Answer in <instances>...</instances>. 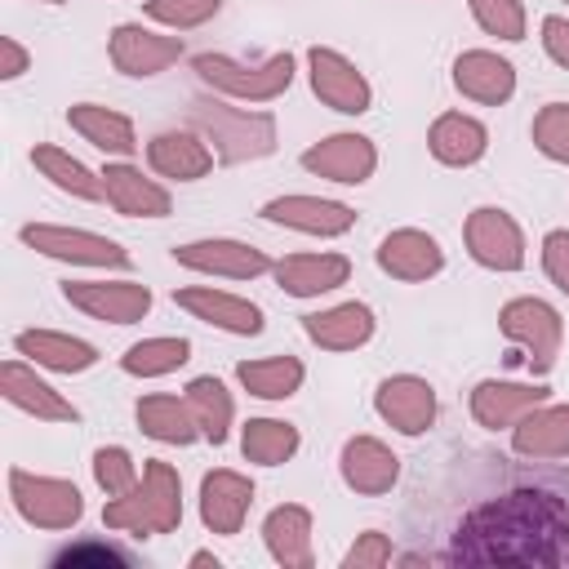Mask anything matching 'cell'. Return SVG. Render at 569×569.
Returning <instances> with one entry per match:
<instances>
[{
	"label": "cell",
	"instance_id": "6da1fadb",
	"mask_svg": "<svg viewBox=\"0 0 569 569\" xmlns=\"http://www.w3.org/2000/svg\"><path fill=\"white\" fill-rule=\"evenodd\" d=\"M453 565H569V507L547 489H507L471 507L449 542Z\"/></svg>",
	"mask_w": 569,
	"mask_h": 569
},
{
	"label": "cell",
	"instance_id": "7a4b0ae2",
	"mask_svg": "<svg viewBox=\"0 0 569 569\" xmlns=\"http://www.w3.org/2000/svg\"><path fill=\"white\" fill-rule=\"evenodd\" d=\"M102 525L129 538H156V533H173L182 525V476L173 462L147 458L142 476L129 493L107 498L102 507Z\"/></svg>",
	"mask_w": 569,
	"mask_h": 569
},
{
	"label": "cell",
	"instance_id": "3957f363",
	"mask_svg": "<svg viewBox=\"0 0 569 569\" xmlns=\"http://www.w3.org/2000/svg\"><path fill=\"white\" fill-rule=\"evenodd\" d=\"M191 129L204 133L218 164H249L276 151V116L258 107H231L218 98L191 102Z\"/></svg>",
	"mask_w": 569,
	"mask_h": 569
},
{
	"label": "cell",
	"instance_id": "277c9868",
	"mask_svg": "<svg viewBox=\"0 0 569 569\" xmlns=\"http://www.w3.org/2000/svg\"><path fill=\"white\" fill-rule=\"evenodd\" d=\"M191 71L200 76V84H209L213 93L231 102H276L293 84V53L280 49L262 62H240L227 53H196Z\"/></svg>",
	"mask_w": 569,
	"mask_h": 569
},
{
	"label": "cell",
	"instance_id": "5b68a950",
	"mask_svg": "<svg viewBox=\"0 0 569 569\" xmlns=\"http://www.w3.org/2000/svg\"><path fill=\"white\" fill-rule=\"evenodd\" d=\"M498 329H502L507 342H516L525 351V365H529L533 378H547L556 369L560 347H565V320H560V311L547 298L525 293V298L502 302Z\"/></svg>",
	"mask_w": 569,
	"mask_h": 569
},
{
	"label": "cell",
	"instance_id": "8992f818",
	"mask_svg": "<svg viewBox=\"0 0 569 569\" xmlns=\"http://www.w3.org/2000/svg\"><path fill=\"white\" fill-rule=\"evenodd\" d=\"M9 502L31 529H49V533L76 529L80 516H84V498L71 480L40 476V471H27V467H9Z\"/></svg>",
	"mask_w": 569,
	"mask_h": 569
},
{
	"label": "cell",
	"instance_id": "52a82bcc",
	"mask_svg": "<svg viewBox=\"0 0 569 569\" xmlns=\"http://www.w3.org/2000/svg\"><path fill=\"white\" fill-rule=\"evenodd\" d=\"M18 240L53 262H71V267H107V271H124L129 267V249L111 236L84 231V227H62V222H27L18 231Z\"/></svg>",
	"mask_w": 569,
	"mask_h": 569
},
{
	"label": "cell",
	"instance_id": "ba28073f",
	"mask_svg": "<svg viewBox=\"0 0 569 569\" xmlns=\"http://www.w3.org/2000/svg\"><path fill=\"white\" fill-rule=\"evenodd\" d=\"M307 80H311V93L338 116H365L373 107L369 76L347 53H338L329 44H311L307 49Z\"/></svg>",
	"mask_w": 569,
	"mask_h": 569
},
{
	"label": "cell",
	"instance_id": "9c48e42d",
	"mask_svg": "<svg viewBox=\"0 0 569 569\" xmlns=\"http://www.w3.org/2000/svg\"><path fill=\"white\" fill-rule=\"evenodd\" d=\"M462 244H467L471 262H480L485 271H520L525 267V231L498 204H480L467 213Z\"/></svg>",
	"mask_w": 569,
	"mask_h": 569
},
{
	"label": "cell",
	"instance_id": "30bf717a",
	"mask_svg": "<svg viewBox=\"0 0 569 569\" xmlns=\"http://www.w3.org/2000/svg\"><path fill=\"white\" fill-rule=\"evenodd\" d=\"M182 36H160L142 22H120L111 27L107 36V58L120 76H133V80H147V76H160L169 71L178 58H182Z\"/></svg>",
	"mask_w": 569,
	"mask_h": 569
},
{
	"label": "cell",
	"instance_id": "8fae6325",
	"mask_svg": "<svg viewBox=\"0 0 569 569\" xmlns=\"http://www.w3.org/2000/svg\"><path fill=\"white\" fill-rule=\"evenodd\" d=\"M173 262L200 276H222V280H258L262 271L276 267L258 244H244L231 236H204V240L173 244Z\"/></svg>",
	"mask_w": 569,
	"mask_h": 569
},
{
	"label": "cell",
	"instance_id": "7c38bea8",
	"mask_svg": "<svg viewBox=\"0 0 569 569\" xmlns=\"http://www.w3.org/2000/svg\"><path fill=\"white\" fill-rule=\"evenodd\" d=\"M271 227H289V231H302V236H320V240H333V236H347L356 227V209L347 200H329V196H307V191H289V196H276L258 209Z\"/></svg>",
	"mask_w": 569,
	"mask_h": 569
},
{
	"label": "cell",
	"instance_id": "4fadbf2b",
	"mask_svg": "<svg viewBox=\"0 0 569 569\" xmlns=\"http://www.w3.org/2000/svg\"><path fill=\"white\" fill-rule=\"evenodd\" d=\"M62 298L102 325H138L151 311V289L142 280H67Z\"/></svg>",
	"mask_w": 569,
	"mask_h": 569
},
{
	"label": "cell",
	"instance_id": "5bb4252c",
	"mask_svg": "<svg viewBox=\"0 0 569 569\" xmlns=\"http://www.w3.org/2000/svg\"><path fill=\"white\" fill-rule=\"evenodd\" d=\"M302 169L316 173V178L342 182V187H360L378 169V147H373V138L342 129V133H329V138L311 142L302 151Z\"/></svg>",
	"mask_w": 569,
	"mask_h": 569
},
{
	"label": "cell",
	"instance_id": "9a60e30c",
	"mask_svg": "<svg viewBox=\"0 0 569 569\" xmlns=\"http://www.w3.org/2000/svg\"><path fill=\"white\" fill-rule=\"evenodd\" d=\"M542 400H551V387L542 382H511V378H480L467 396L471 418L485 431H511L529 409H538Z\"/></svg>",
	"mask_w": 569,
	"mask_h": 569
},
{
	"label": "cell",
	"instance_id": "2e32d148",
	"mask_svg": "<svg viewBox=\"0 0 569 569\" xmlns=\"http://www.w3.org/2000/svg\"><path fill=\"white\" fill-rule=\"evenodd\" d=\"M373 413L400 436H422L436 422V387L418 373H391L373 391Z\"/></svg>",
	"mask_w": 569,
	"mask_h": 569
},
{
	"label": "cell",
	"instance_id": "e0dca14e",
	"mask_svg": "<svg viewBox=\"0 0 569 569\" xmlns=\"http://www.w3.org/2000/svg\"><path fill=\"white\" fill-rule=\"evenodd\" d=\"M253 507V480L236 467H213L200 480V525L218 538H236Z\"/></svg>",
	"mask_w": 569,
	"mask_h": 569
},
{
	"label": "cell",
	"instance_id": "ac0fdd59",
	"mask_svg": "<svg viewBox=\"0 0 569 569\" xmlns=\"http://www.w3.org/2000/svg\"><path fill=\"white\" fill-rule=\"evenodd\" d=\"M378 267L391 276V280H405V284H422L431 276L445 271V249L431 231L422 227H396L378 240Z\"/></svg>",
	"mask_w": 569,
	"mask_h": 569
},
{
	"label": "cell",
	"instance_id": "d6986e66",
	"mask_svg": "<svg viewBox=\"0 0 569 569\" xmlns=\"http://www.w3.org/2000/svg\"><path fill=\"white\" fill-rule=\"evenodd\" d=\"M173 302L182 311H191L196 320L222 329V333H236V338H258L262 333V307L240 298V293H227V289H213V284H187V289H173Z\"/></svg>",
	"mask_w": 569,
	"mask_h": 569
},
{
	"label": "cell",
	"instance_id": "ffe728a7",
	"mask_svg": "<svg viewBox=\"0 0 569 569\" xmlns=\"http://www.w3.org/2000/svg\"><path fill=\"white\" fill-rule=\"evenodd\" d=\"M0 391H4V400L13 409H22V413H31L40 422H80V409L58 387H49L36 373V365L22 360V356H13V360L0 365Z\"/></svg>",
	"mask_w": 569,
	"mask_h": 569
},
{
	"label": "cell",
	"instance_id": "44dd1931",
	"mask_svg": "<svg viewBox=\"0 0 569 569\" xmlns=\"http://www.w3.org/2000/svg\"><path fill=\"white\" fill-rule=\"evenodd\" d=\"M338 476L351 493H365V498H378V493H391L396 480H400V458L391 453L387 440L378 436H351L342 440V453H338Z\"/></svg>",
	"mask_w": 569,
	"mask_h": 569
},
{
	"label": "cell",
	"instance_id": "7402d4cb",
	"mask_svg": "<svg viewBox=\"0 0 569 569\" xmlns=\"http://www.w3.org/2000/svg\"><path fill=\"white\" fill-rule=\"evenodd\" d=\"M102 200L124 218H169V209H173L169 187H160L129 160H111L102 169Z\"/></svg>",
	"mask_w": 569,
	"mask_h": 569
},
{
	"label": "cell",
	"instance_id": "603a6c76",
	"mask_svg": "<svg viewBox=\"0 0 569 569\" xmlns=\"http://www.w3.org/2000/svg\"><path fill=\"white\" fill-rule=\"evenodd\" d=\"M453 89L480 107H502L516 93V67L493 49H462L453 58Z\"/></svg>",
	"mask_w": 569,
	"mask_h": 569
},
{
	"label": "cell",
	"instance_id": "cb8c5ba5",
	"mask_svg": "<svg viewBox=\"0 0 569 569\" xmlns=\"http://www.w3.org/2000/svg\"><path fill=\"white\" fill-rule=\"evenodd\" d=\"M213 147L204 142V133L196 129H160L151 142H147V164L151 173L169 178V182H196L213 169Z\"/></svg>",
	"mask_w": 569,
	"mask_h": 569
},
{
	"label": "cell",
	"instance_id": "d4e9b609",
	"mask_svg": "<svg viewBox=\"0 0 569 569\" xmlns=\"http://www.w3.org/2000/svg\"><path fill=\"white\" fill-rule=\"evenodd\" d=\"M276 284L289 293V298H320V293H333L338 284L351 280V258L347 253H289L271 267Z\"/></svg>",
	"mask_w": 569,
	"mask_h": 569
},
{
	"label": "cell",
	"instance_id": "484cf974",
	"mask_svg": "<svg viewBox=\"0 0 569 569\" xmlns=\"http://www.w3.org/2000/svg\"><path fill=\"white\" fill-rule=\"evenodd\" d=\"M373 329H378L373 307H369V302H356V298L302 316V333H307L316 347H325V351H356V347H365V342L373 338Z\"/></svg>",
	"mask_w": 569,
	"mask_h": 569
},
{
	"label": "cell",
	"instance_id": "4316f807",
	"mask_svg": "<svg viewBox=\"0 0 569 569\" xmlns=\"http://www.w3.org/2000/svg\"><path fill=\"white\" fill-rule=\"evenodd\" d=\"M511 449L533 462L569 458V405L565 400H542L511 427Z\"/></svg>",
	"mask_w": 569,
	"mask_h": 569
},
{
	"label": "cell",
	"instance_id": "83f0119b",
	"mask_svg": "<svg viewBox=\"0 0 569 569\" xmlns=\"http://www.w3.org/2000/svg\"><path fill=\"white\" fill-rule=\"evenodd\" d=\"M13 351L22 360H31L36 369L49 373H84L98 365V347L76 338V333H58V329H22L13 338Z\"/></svg>",
	"mask_w": 569,
	"mask_h": 569
},
{
	"label": "cell",
	"instance_id": "f1b7e54d",
	"mask_svg": "<svg viewBox=\"0 0 569 569\" xmlns=\"http://www.w3.org/2000/svg\"><path fill=\"white\" fill-rule=\"evenodd\" d=\"M262 547L284 569H311L316 565V551H311V511L302 502L271 507L267 520H262Z\"/></svg>",
	"mask_w": 569,
	"mask_h": 569
},
{
	"label": "cell",
	"instance_id": "f546056e",
	"mask_svg": "<svg viewBox=\"0 0 569 569\" xmlns=\"http://www.w3.org/2000/svg\"><path fill=\"white\" fill-rule=\"evenodd\" d=\"M427 151H431L440 164H449V169H467V164L485 160V151H489V129H485L476 116H467V111H445V116H436L431 129H427Z\"/></svg>",
	"mask_w": 569,
	"mask_h": 569
},
{
	"label": "cell",
	"instance_id": "4dcf8cb0",
	"mask_svg": "<svg viewBox=\"0 0 569 569\" xmlns=\"http://www.w3.org/2000/svg\"><path fill=\"white\" fill-rule=\"evenodd\" d=\"M67 124L84 138V142H93L98 151H107V156H133L138 151V129H133V120L124 116V111H116V107H102V102H71L67 107Z\"/></svg>",
	"mask_w": 569,
	"mask_h": 569
},
{
	"label": "cell",
	"instance_id": "1f68e13d",
	"mask_svg": "<svg viewBox=\"0 0 569 569\" xmlns=\"http://www.w3.org/2000/svg\"><path fill=\"white\" fill-rule=\"evenodd\" d=\"M133 418H138V431L147 440H156V445H191V440H200V427H196V413H191L187 396H169V391L138 396Z\"/></svg>",
	"mask_w": 569,
	"mask_h": 569
},
{
	"label": "cell",
	"instance_id": "d6a6232c",
	"mask_svg": "<svg viewBox=\"0 0 569 569\" xmlns=\"http://www.w3.org/2000/svg\"><path fill=\"white\" fill-rule=\"evenodd\" d=\"M31 164L40 178H49L62 196H76V200H102V173H93L84 160H76L71 151L53 147V142H36L31 147Z\"/></svg>",
	"mask_w": 569,
	"mask_h": 569
},
{
	"label": "cell",
	"instance_id": "836d02e7",
	"mask_svg": "<svg viewBox=\"0 0 569 569\" xmlns=\"http://www.w3.org/2000/svg\"><path fill=\"white\" fill-rule=\"evenodd\" d=\"M182 396H187V405H191V413H196L200 440H209V445H227L231 422H236V400H231V391L222 387V378L200 373V378L187 382Z\"/></svg>",
	"mask_w": 569,
	"mask_h": 569
},
{
	"label": "cell",
	"instance_id": "e575fe53",
	"mask_svg": "<svg viewBox=\"0 0 569 569\" xmlns=\"http://www.w3.org/2000/svg\"><path fill=\"white\" fill-rule=\"evenodd\" d=\"M307 369L298 356H262V360H240L236 365V382L258 396V400H289L298 396Z\"/></svg>",
	"mask_w": 569,
	"mask_h": 569
},
{
	"label": "cell",
	"instance_id": "d590c367",
	"mask_svg": "<svg viewBox=\"0 0 569 569\" xmlns=\"http://www.w3.org/2000/svg\"><path fill=\"white\" fill-rule=\"evenodd\" d=\"M302 449V431L284 418H249L240 427V453L253 467H280Z\"/></svg>",
	"mask_w": 569,
	"mask_h": 569
},
{
	"label": "cell",
	"instance_id": "8d00e7d4",
	"mask_svg": "<svg viewBox=\"0 0 569 569\" xmlns=\"http://www.w3.org/2000/svg\"><path fill=\"white\" fill-rule=\"evenodd\" d=\"M187 360H191V342L178 338V333H160V338L133 342V347L120 356V369H124L129 378H164V373H178Z\"/></svg>",
	"mask_w": 569,
	"mask_h": 569
},
{
	"label": "cell",
	"instance_id": "74e56055",
	"mask_svg": "<svg viewBox=\"0 0 569 569\" xmlns=\"http://www.w3.org/2000/svg\"><path fill=\"white\" fill-rule=\"evenodd\" d=\"M467 9L476 18V27L485 36H493V40H511L516 44L529 31V13H525L520 0H467Z\"/></svg>",
	"mask_w": 569,
	"mask_h": 569
},
{
	"label": "cell",
	"instance_id": "f35d334b",
	"mask_svg": "<svg viewBox=\"0 0 569 569\" xmlns=\"http://www.w3.org/2000/svg\"><path fill=\"white\" fill-rule=\"evenodd\" d=\"M138 462H133V453L124 449V445H102L98 453H93V485L107 493V498H120V493H129L133 485H138Z\"/></svg>",
	"mask_w": 569,
	"mask_h": 569
},
{
	"label": "cell",
	"instance_id": "ab89813d",
	"mask_svg": "<svg viewBox=\"0 0 569 569\" xmlns=\"http://www.w3.org/2000/svg\"><path fill=\"white\" fill-rule=\"evenodd\" d=\"M529 138H533V147H538L547 160L569 164V102H547V107H538Z\"/></svg>",
	"mask_w": 569,
	"mask_h": 569
},
{
	"label": "cell",
	"instance_id": "60d3db41",
	"mask_svg": "<svg viewBox=\"0 0 569 569\" xmlns=\"http://www.w3.org/2000/svg\"><path fill=\"white\" fill-rule=\"evenodd\" d=\"M222 9V0H147L142 13L160 27H173V31H191V27H204L213 13Z\"/></svg>",
	"mask_w": 569,
	"mask_h": 569
},
{
	"label": "cell",
	"instance_id": "b9f144b4",
	"mask_svg": "<svg viewBox=\"0 0 569 569\" xmlns=\"http://www.w3.org/2000/svg\"><path fill=\"white\" fill-rule=\"evenodd\" d=\"M382 565H391V538L378 529L356 533V542L342 556V569H382Z\"/></svg>",
	"mask_w": 569,
	"mask_h": 569
},
{
	"label": "cell",
	"instance_id": "7bdbcfd3",
	"mask_svg": "<svg viewBox=\"0 0 569 569\" xmlns=\"http://www.w3.org/2000/svg\"><path fill=\"white\" fill-rule=\"evenodd\" d=\"M542 271L569 298V227H551L542 236Z\"/></svg>",
	"mask_w": 569,
	"mask_h": 569
},
{
	"label": "cell",
	"instance_id": "ee69618b",
	"mask_svg": "<svg viewBox=\"0 0 569 569\" xmlns=\"http://www.w3.org/2000/svg\"><path fill=\"white\" fill-rule=\"evenodd\" d=\"M53 565H129V556L116 551V547H107V542H84V547L58 551Z\"/></svg>",
	"mask_w": 569,
	"mask_h": 569
},
{
	"label": "cell",
	"instance_id": "f6af8a7d",
	"mask_svg": "<svg viewBox=\"0 0 569 569\" xmlns=\"http://www.w3.org/2000/svg\"><path fill=\"white\" fill-rule=\"evenodd\" d=\"M542 49H547V58L556 67L569 71V18H560V13H547L542 18Z\"/></svg>",
	"mask_w": 569,
	"mask_h": 569
},
{
	"label": "cell",
	"instance_id": "bcb514c9",
	"mask_svg": "<svg viewBox=\"0 0 569 569\" xmlns=\"http://www.w3.org/2000/svg\"><path fill=\"white\" fill-rule=\"evenodd\" d=\"M31 67V53L22 49L18 36H0V80H18Z\"/></svg>",
	"mask_w": 569,
	"mask_h": 569
},
{
	"label": "cell",
	"instance_id": "7dc6e473",
	"mask_svg": "<svg viewBox=\"0 0 569 569\" xmlns=\"http://www.w3.org/2000/svg\"><path fill=\"white\" fill-rule=\"evenodd\" d=\"M187 565H196V569H209V565H213V569H218V556H213V551H191Z\"/></svg>",
	"mask_w": 569,
	"mask_h": 569
},
{
	"label": "cell",
	"instance_id": "c3c4849f",
	"mask_svg": "<svg viewBox=\"0 0 569 569\" xmlns=\"http://www.w3.org/2000/svg\"><path fill=\"white\" fill-rule=\"evenodd\" d=\"M40 4H62V0H40Z\"/></svg>",
	"mask_w": 569,
	"mask_h": 569
},
{
	"label": "cell",
	"instance_id": "681fc988",
	"mask_svg": "<svg viewBox=\"0 0 569 569\" xmlns=\"http://www.w3.org/2000/svg\"><path fill=\"white\" fill-rule=\"evenodd\" d=\"M565 4H569V0H565Z\"/></svg>",
	"mask_w": 569,
	"mask_h": 569
}]
</instances>
